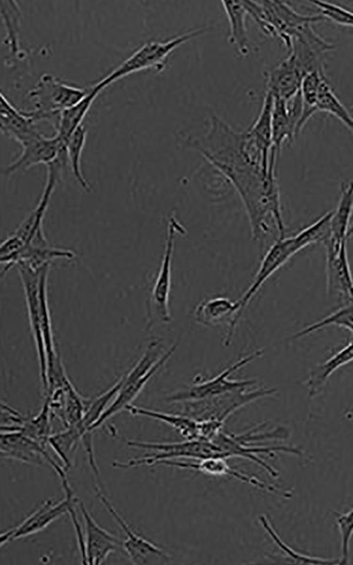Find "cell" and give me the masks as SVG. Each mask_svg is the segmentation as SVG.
Segmentation results:
<instances>
[{
	"label": "cell",
	"instance_id": "4fadbf2b",
	"mask_svg": "<svg viewBox=\"0 0 353 565\" xmlns=\"http://www.w3.org/2000/svg\"><path fill=\"white\" fill-rule=\"evenodd\" d=\"M0 451L1 457L24 463L42 465L47 462L60 480L66 477V470L50 456L46 446L20 432L1 430Z\"/></svg>",
	"mask_w": 353,
	"mask_h": 565
},
{
	"label": "cell",
	"instance_id": "f35d334b",
	"mask_svg": "<svg viewBox=\"0 0 353 565\" xmlns=\"http://www.w3.org/2000/svg\"><path fill=\"white\" fill-rule=\"evenodd\" d=\"M325 19L345 26L353 27V11L329 1H311Z\"/></svg>",
	"mask_w": 353,
	"mask_h": 565
},
{
	"label": "cell",
	"instance_id": "603a6c76",
	"mask_svg": "<svg viewBox=\"0 0 353 565\" xmlns=\"http://www.w3.org/2000/svg\"><path fill=\"white\" fill-rule=\"evenodd\" d=\"M353 362V339L325 361L315 364L309 372L305 385L310 398L318 396L330 376L340 367Z\"/></svg>",
	"mask_w": 353,
	"mask_h": 565
},
{
	"label": "cell",
	"instance_id": "83f0119b",
	"mask_svg": "<svg viewBox=\"0 0 353 565\" xmlns=\"http://www.w3.org/2000/svg\"><path fill=\"white\" fill-rule=\"evenodd\" d=\"M125 410L133 415L162 422L175 429L184 439H199L198 421L186 415L163 412L132 404L127 406Z\"/></svg>",
	"mask_w": 353,
	"mask_h": 565
},
{
	"label": "cell",
	"instance_id": "52a82bcc",
	"mask_svg": "<svg viewBox=\"0 0 353 565\" xmlns=\"http://www.w3.org/2000/svg\"><path fill=\"white\" fill-rule=\"evenodd\" d=\"M301 242L297 234L291 237H278L265 251L253 282L241 298L237 300L239 309L236 317L228 326L225 338L226 343H231L237 325L245 308L247 307L264 282L294 254L305 248Z\"/></svg>",
	"mask_w": 353,
	"mask_h": 565
},
{
	"label": "cell",
	"instance_id": "7a4b0ae2",
	"mask_svg": "<svg viewBox=\"0 0 353 565\" xmlns=\"http://www.w3.org/2000/svg\"><path fill=\"white\" fill-rule=\"evenodd\" d=\"M266 425V423H263L239 434H230L222 430L212 441L220 447L226 458H241L249 460L263 468L273 478H277L278 471L258 454L275 456V453L281 452L301 456L302 453L298 448L290 446L258 444V442L261 441L275 440L277 438L274 429L261 430Z\"/></svg>",
	"mask_w": 353,
	"mask_h": 565
},
{
	"label": "cell",
	"instance_id": "836d02e7",
	"mask_svg": "<svg viewBox=\"0 0 353 565\" xmlns=\"http://www.w3.org/2000/svg\"><path fill=\"white\" fill-rule=\"evenodd\" d=\"M86 138L87 129L81 125L68 140L66 148L68 164L75 179L84 191L90 193L92 191L91 186L84 177L81 168V157Z\"/></svg>",
	"mask_w": 353,
	"mask_h": 565
},
{
	"label": "cell",
	"instance_id": "f546056e",
	"mask_svg": "<svg viewBox=\"0 0 353 565\" xmlns=\"http://www.w3.org/2000/svg\"><path fill=\"white\" fill-rule=\"evenodd\" d=\"M0 5L1 18L6 29L4 43L9 47L13 56H23L19 41L22 18L20 7L16 1L11 0H1Z\"/></svg>",
	"mask_w": 353,
	"mask_h": 565
},
{
	"label": "cell",
	"instance_id": "cb8c5ba5",
	"mask_svg": "<svg viewBox=\"0 0 353 565\" xmlns=\"http://www.w3.org/2000/svg\"><path fill=\"white\" fill-rule=\"evenodd\" d=\"M239 309L237 300L232 301L225 297H215L200 302L194 309L193 315L198 324L206 327H214L225 323L229 326Z\"/></svg>",
	"mask_w": 353,
	"mask_h": 565
},
{
	"label": "cell",
	"instance_id": "7c38bea8",
	"mask_svg": "<svg viewBox=\"0 0 353 565\" xmlns=\"http://www.w3.org/2000/svg\"><path fill=\"white\" fill-rule=\"evenodd\" d=\"M61 484L65 494L64 498L56 503L50 499L46 500L18 525L1 533V546L40 532L66 513H68L69 509L78 500L73 496L68 482Z\"/></svg>",
	"mask_w": 353,
	"mask_h": 565
},
{
	"label": "cell",
	"instance_id": "ffe728a7",
	"mask_svg": "<svg viewBox=\"0 0 353 565\" xmlns=\"http://www.w3.org/2000/svg\"><path fill=\"white\" fill-rule=\"evenodd\" d=\"M266 92L287 100L297 93L304 77L290 55L264 73Z\"/></svg>",
	"mask_w": 353,
	"mask_h": 565
},
{
	"label": "cell",
	"instance_id": "60d3db41",
	"mask_svg": "<svg viewBox=\"0 0 353 565\" xmlns=\"http://www.w3.org/2000/svg\"><path fill=\"white\" fill-rule=\"evenodd\" d=\"M351 112H353V107H352Z\"/></svg>",
	"mask_w": 353,
	"mask_h": 565
},
{
	"label": "cell",
	"instance_id": "8fae6325",
	"mask_svg": "<svg viewBox=\"0 0 353 565\" xmlns=\"http://www.w3.org/2000/svg\"><path fill=\"white\" fill-rule=\"evenodd\" d=\"M96 492L100 501L124 533L126 538L122 541V548L133 564H164L171 560L172 557L169 553L136 533L98 488L96 489Z\"/></svg>",
	"mask_w": 353,
	"mask_h": 565
},
{
	"label": "cell",
	"instance_id": "ab89813d",
	"mask_svg": "<svg viewBox=\"0 0 353 565\" xmlns=\"http://www.w3.org/2000/svg\"><path fill=\"white\" fill-rule=\"evenodd\" d=\"M352 235H353V215H352V220H351V223H350V226H349V232H348V238L350 237Z\"/></svg>",
	"mask_w": 353,
	"mask_h": 565
},
{
	"label": "cell",
	"instance_id": "44dd1931",
	"mask_svg": "<svg viewBox=\"0 0 353 565\" xmlns=\"http://www.w3.org/2000/svg\"><path fill=\"white\" fill-rule=\"evenodd\" d=\"M0 98V127L4 135L21 144L40 133L26 111L16 109L2 93Z\"/></svg>",
	"mask_w": 353,
	"mask_h": 565
},
{
	"label": "cell",
	"instance_id": "ac0fdd59",
	"mask_svg": "<svg viewBox=\"0 0 353 565\" xmlns=\"http://www.w3.org/2000/svg\"><path fill=\"white\" fill-rule=\"evenodd\" d=\"M326 291L345 302L353 301V276L351 272L347 242L337 251L325 249Z\"/></svg>",
	"mask_w": 353,
	"mask_h": 565
},
{
	"label": "cell",
	"instance_id": "e575fe53",
	"mask_svg": "<svg viewBox=\"0 0 353 565\" xmlns=\"http://www.w3.org/2000/svg\"><path fill=\"white\" fill-rule=\"evenodd\" d=\"M331 326L348 330L353 337V301L345 302L343 306L328 316L307 325L296 333L292 338L294 339H299Z\"/></svg>",
	"mask_w": 353,
	"mask_h": 565
},
{
	"label": "cell",
	"instance_id": "1f68e13d",
	"mask_svg": "<svg viewBox=\"0 0 353 565\" xmlns=\"http://www.w3.org/2000/svg\"><path fill=\"white\" fill-rule=\"evenodd\" d=\"M273 143L277 157L280 155L282 144L287 141L293 142L295 131L289 119L286 101L274 98L272 109Z\"/></svg>",
	"mask_w": 353,
	"mask_h": 565
},
{
	"label": "cell",
	"instance_id": "8992f818",
	"mask_svg": "<svg viewBox=\"0 0 353 565\" xmlns=\"http://www.w3.org/2000/svg\"><path fill=\"white\" fill-rule=\"evenodd\" d=\"M264 353L263 349L257 350L245 355L217 375L202 381H196L189 387L175 391L167 397L172 403L181 404L205 400L228 393L246 391L256 383L253 379H234L230 376L244 366L261 357Z\"/></svg>",
	"mask_w": 353,
	"mask_h": 565
},
{
	"label": "cell",
	"instance_id": "9a60e30c",
	"mask_svg": "<svg viewBox=\"0 0 353 565\" xmlns=\"http://www.w3.org/2000/svg\"><path fill=\"white\" fill-rule=\"evenodd\" d=\"M223 457H209L195 462H187L177 460H165L157 463V465H163L169 467L181 469H190L198 471L205 475L213 476L227 475L252 485L259 489L270 492L283 497H289V492L284 490L273 484L265 482L254 475L236 470L231 467Z\"/></svg>",
	"mask_w": 353,
	"mask_h": 565
},
{
	"label": "cell",
	"instance_id": "3957f363",
	"mask_svg": "<svg viewBox=\"0 0 353 565\" xmlns=\"http://www.w3.org/2000/svg\"><path fill=\"white\" fill-rule=\"evenodd\" d=\"M89 88H81L66 83L51 73L42 74L28 97L33 109L26 111L37 123L47 121L56 128L61 112L80 101Z\"/></svg>",
	"mask_w": 353,
	"mask_h": 565
},
{
	"label": "cell",
	"instance_id": "30bf717a",
	"mask_svg": "<svg viewBox=\"0 0 353 565\" xmlns=\"http://www.w3.org/2000/svg\"><path fill=\"white\" fill-rule=\"evenodd\" d=\"M43 267L35 269L23 263L16 265L23 287L30 326L37 354L41 385L45 393L47 391V360L41 330L39 301L40 278Z\"/></svg>",
	"mask_w": 353,
	"mask_h": 565
},
{
	"label": "cell",
	"instance_id": "7402d4cb",
	"mask_svg": "<svg viewBox=\"0 0 353 565\" xmlns=\"http://www.w3.org/2000/svg\"><path fill=\"white\" fill-rule=\"evenodd\" d=\"M353 215V182L342 183L340 196L330 220V236L323 244L325 248L337 250L347 242Z\"/></svg>",
	"mask_w": 353,
	"mask_h": 565
},
{
	"label": "cell",
	"instance_id": "d6986e66",
	"mask_svg": "<svg viewBox=\"0 0 353 565\" xmlns=\"http://www.w3.org/2000/svg\"><path fill=\"white\" fill-rule=\"evenodd\" d=\"M1 408L6 412L10 425H1V430H16L40 442L46 446L51 436V405L50 398L46 396L43 405L39 413L33 417H26L9 406L1 404Z\"/></svg>",
	"mask_w": 353,
	"mask_h": 565
},
{
	"label": "cell",
	"instance_id": "d590c367",
	"mask_svg": "<svg viewBox=\"0 0 353 565\" xmlns=\"http://www.w3.org/2000/svg\"><path fill=\"white\" fill-rule=\"evenodd\" d=\"M81 439V432L76 425L51 434L49 438L48 444L60 458L62 466L66 471L71 465V459Z\"/></svg>",
	"mask_w": 353,
	"mask_h": 565
},
{
	"label": "cell",
	"instance_id": "e0dca14e",
	"mask_svg": "<svg viewBox=\"0 0 353 565\" xmlns=\"http://www.w3.org/2000/svg\"><path fill=\"white\" fill-rule=\"evenodd\" d=\"M78 506L85 527V564L100 565L111 553L122 547V541L100 526L81 501L78 502Z\"/></svg>",
	"mask_w": 353,
	"mask_h": 565
},
{
	"label": "cell",
	"instance_id": "74e56055",
	"mask_svg": "<svg viewBox=\"0 0 353 565\" xmlns=\"http://www.w3.org/2000/svg\"><path fill=\"white\" fill-rule=\"evenodd\" d=\"M336 523L341 538L340 564H347L349 563V543L353 535V509L337 513Z\"/></svg>",
	"mask_w": 353,
	"mask_h": 565
},
{
	"label": "cell",
	"instance_id": "277c9868",
	"mask_svg": "<svg viewBox=\"0 0 353 565\" xmlns=\"http://www.w3.org/2000/svg\"><path fill=\"white\" fill-rule=\"evenodd\" d=\"M209 30L208 27L198 28L177 35L167 40L148 41L95 84L103 90L120 78L142 70L155 69L161 71L165 67L167 57L174 50L187 42L204 35Z\"/></svg>",
	"mask_w": 353,
	"mask_h": 565
},
{
	"label": "cell",
	"instance_id": "9c48e42d",
	"mask_svg": "<svg viewBox=\"0 0 353 565\" xmlns=\"http://www.w3.org/2000/svg\"><path fill=\"white\" fill-rule=\"evenodd\" d=\"M186 228L172 213L167 219L164 252L155 281L152 290L150 302L155 315L160 322L168 323L172 321L169 300L172 286V265L177 235H184Z\"/></svg>",
	"mask_w": 353,
	"mask_h": 565
},
{
	"label": "cell",
	"instance_id": "5bb4252c",
	"mask_svg": "<svg viewBox=\"0 0 353 565\" xmlns=\"http://www.w3.org/2000/svg\"><path fill=\"white\" fill-rule=\"evenodd\" d=\"M334 49L335 45L322 38L309 24L292 40L289 55L305 76L313 71L325 73L323 58Z\"/></svg>",
	"mask_w": 353,
	"mask_h": 565
},
{
	"label": "cell",
	"instance_id": "8d00e7d4",
	"mask_svg": "<svg viewBox=\"0 0 353 565\" xmlns=\"http://www.w3.org/2000/svg\"><path fill=\"white\" fill-rule=\"evenodd\" d=\"M316 107L318 112L335 117L353 132V117L336 96L326 78L320 85Z\"/></svg>",
	"mask_w": 353,
	"mask_h": 565
},
{
	"label": "cell",
	"instance_id": "6da1fadb",
	"mask_svg": "<svg viewBox=\"0 0 353 565\" xmlns=\"http://www.w3.org/2000/svg\"><path fill=\"white\" fill-rule=\"evenodd\" d=\"M248 16L266 35L279 38L289 49L292 40L307 25L326 20L320 13L304 15L287 2L242 1Z\"/></svg>",
	"mask_w": 353,
	"mask_h": 565
},
{
	"label": "cell",
	"instance_id": "484cf974",
	"mask_svg": "<svg viewBox=\"0 0 353 565\" xmlns=\"http://www.w3.org/2000/svg\"><path fill=\"white\" fill-rule=\"evenodd\" d=\"M222 5L229 24L228 41L235 47L241 56H246L250 52L246 27L247 11L241 1H223Z\"/></svg>",
	"mask_w": 353,
	"mask_h": 565
},
{
	"label": "cell",
	"instance_id": "4dcf8cb0",
	"mask_svg": "<svg viewBox=\"0 0 353 565\" xmlns=\"http://www.w3.org/2000/svg\"><path fill=\"white\" fill-rule=\"evenodd\" d=\"M325 75L319 71L306 74L301 82L300 93L302 100V114L296 130L297 136L309 119L318 112L316 105L320 85Z\"/></svg>",
	"mask_w": 353,
	"mask_h": 565
},
{
	"label": "cell",
	"instance_id": "2e32d148",
	"mask_svg": "<svg viewBox=\"0 0 353 565\" xmlns=\"http://www.w3.org/2000/svg\"><path fill=\"white\" fill-rule=\"evenodd\" d=\"M20 145L22 152L20 155L4 170V174L8 177L40 164L48 165L55 160L61 149L66 146L57 135L47 137L42 133Z\"/></svg>",
	"mask_w": 353,
	"mask_h": 565
},
{
	"label": "cell",
	"instance_id": "ba28073f",
	"mask_svg": "<svg viewBox=\"0 0 353 565\" xmlns=\"http://www.w3.org/2000/svg\"><path fill=\"white\" fill-rule=\"evenodd\" d=\"M274 388H259L253 391H239L220 395L214 398L181 403V414L196 420H216L223 423L230 415L242 407L277 393Z\"/></svg>",
	"mask_w": 353,
	"mask_h": 565
},
{
	"label": "cell",
	"instance_id": "5b68a950",
	"mask_svg": "<svg viewBox=\"0 0 353 565\" xmlns=\"http://www.w3.org/2000/svg\"><path fill=\"white\" fill-rule=\"evenodd\" d=\"M127 445L157 453L126 462L114 461L112 463L113 467L126 469L141 465H156L160 461L176 458L201 460L209 457L224 458L221 449L215 442L203 439H184L181 441L167 443L129 440Z\"/></svg>",
	"mask_w": 353,
	"mask_h": 565
},
{
	"label": "cell",
	"instance_id": "d6a6232c",
	"mask_svg": "<svg viewBox=\"0 0 353 565\" xmlns=\"http://www.w3.org/2000/svg\"><path fill=\"white\" fill-rule=\"evenodd\" d=\"M258 521L262 528L274 543L282 550L285 554L284 559L291 563L294 564H340V559H325L318 557H312L298 552L287 545L279 536L273 526L268 516L265 514L258 516Z\"/></svg>",
	"mask_w": 353,
	"mask_h": 565
},
{
	"label": "cell",
	"instance_id": "f1b7e54d",
	"mask_svg": "<svg viewBox=\"0 0 353 565\" xmlns=\"http://www.w3.org/2000/svg\"><path fill=\"white\" fill-rule=\"evenodd\" d=\"M51 266L52 264H47L43 267L40 274L39 290L40 324L47 364L58 356L54 345L47 298V280Z\"/></svg>",
	"mask_w": 353,
	"mask_h": 565
},
{
	"label": "cell",
	"instance_id": "d4e9b609",
	"mask_svg": "<svg viewBox=\"0 0 353 565\" xmlns=\"http://www.w3.org/2000/svg\"><path fill=\"white\" fill-rule=\"evenodd\" d=\"M102 91L94 84L89 88L88 94L80 101L61 112L55 134L65 145L75 131L82 125L83 119Z\"/></svg>",
	"mask_w": 353,
	"mask_h": 565
},
{
	"label": "cell",
	"instance_id": "4316f807",
	"mask_svg": "<svg viewBox=\"0 0 353 565\" xmlns=\"http://www.w3.org/2000/svg\"><path fill=\"white\" fill-rule=\"evenodd\" d=\"M274 97L265 93L260 112L248 129V132L258 148L263 153L264 159L270 162V153L273 147L272 132V109Z\"/></svg>",
	"mask_w": 353,
	"mask_h": 565
}]
</instances>
